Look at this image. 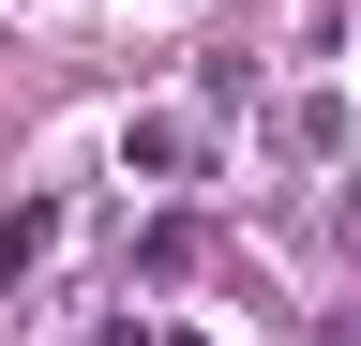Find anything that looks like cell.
Returning <instances> with one entry per match:
<instances>
[{
	"mask_svg": "<svg viewBox=\"0 0 361 346\" xmlns=\"http://www.w3.org/2000/svg\"><path fill=\"white\" fill-rule=\"evenodd\" d=\"M61 241H75V196H16V211H0V301H45Z\"/></svg>",
	"mask_w": 361,
	"mask_h": 346,
	"instance_id": "obj_1",
	"label": "cell"
},
{
	"mask_svg": "<svg viewBox=\"0 0 361 346\" xmlns=\"http://www.w3.org/2000/svg\"><path fill=\"white\" fill-rule=\"evenodd\" d=\"M331 241H346V256H361V166H346V196H331Z\"/></svg>",
	"mask_w": 361,
	"mask_h": 346,
	"instance_id": "obj_4",
	"label": "cell"
},
{
	"mask_svg": "<svg viewBox=\"0 0 361 346\" xmlns=\"http://www.w3.org/2000/svg\"><path fill=\"white\" fill-rule=\"evenodd\" d=\"M121 166H135V181H196V121H180V106H151V121L121 136Z\"/></svg>",
	"mask_w": 361,
	"mask_h": 346,
	"instance_id": "obj_2",
	"label": "cell"
},
{
	"mask_svg": "<svg viewBox=\"0 0 361 346\" xmlns=\"http://www.w3.org/2000/svg\"><path fill=\"white\" fill-rule=\"evenodd\" d=\"M196 256H211V241L180 226V211H166V226H135V271H151V286H180V271H196Z\"/></svg>",
	"mask_w": 361,
	"mask_h": 346,
	"instance_id": "obj_3",
	"label": "cell"
},
{
	"mask_svg": "<svg viewBox=\"0 0 361 346\" xmlns=\"http://www.w3.org/2000/svg\"><path fill=\"white\" fill-rule=\"evenodd\" d=\"M106 346H196V331H180V316H151V331H135V316H121V331H106Z\"/></svg>",
	"mask_w": 361,
	"mask_h": 346,
	"instance_id": "obj_5",
	"label": "cell"
}]
</instances>
